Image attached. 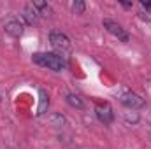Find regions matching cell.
<instances>
[{
    "instance_id": "6da1fadb",
    "label": "cell",
    "mask_w": 151,
    "mask_h": 149,
    "mask_svg": "<svg viewBox=\"0 0 151 149\" xmlns=\"http://www.w3.org/2000/svg\"><path fill=\"white\" fill-rule=\"evenodd\" d=\"M32 60H34V63L46 67L49 70H55V72H60L65 67V58L56 53H35L32 56Z\"/></svg>"
},
{
    "instance_id": "7a4b0ae2",
    "label": "cell",
    "mask_w": 151,
    "mask_h": 149,
    "mask_svg": "<svg viewBox=\"0 0 151 149\" xmlns=\"http://www.w3.org/2000/svg\"><path fill=\"white\" fill-rule=\"evenodd\" d=\"M49 42H51L53 49L56 51V54H60V56L70 51V40H69V37L65 34L58 32V30L49 32Z\"/></svg>"
},
{
    "instance_id": "3957f363",
    "label": "cell",
    "mask_w": 151,
    "mask_h": 149,
    "mask_svg": "<svg viewBox=\"0 0 151 149\" xmlns=\"http://www.w3.org/2000/svg\"><path fill=\"white\" fill-rule=\"evenodd\" d=\"M121 104L125 105V107H128L130 111H137V109H142L144 107V98H141L137 93H134V91H125L123 95H121Z\"/></svg>"
},
{
    "instance_id": "277c9868",
    "label": "cell",
    "mask_w": 151,
    "mask_h": 149,
    "mask_svg": "<svg viewBox=\"0 0 151 149\" xmlns=\"http://www.w3.org/2000/svg\"><path fill=\"white\" fill-rule=\"evenodd\" d=\"M104 28H106L109 34H113L114 37H118L119 40H123V42H128V39H130V35L123 30V27H121L119 23L113 21V19H104Z\"/></svg>"
},
{
    "instance_id": "5b68a950",
    "label": "cell",
    "mask_w": 151,
    "mask_h": 149,
    "mask_svg": "<svg viewBox=\"0 0 151 149\" xmlns=\"http://www.w3.org/2000/svg\"><path fill=\"white\" fill-rule=\"evenodd\" d=\"M95 114H97V117H99L104 125H111L113 119H114L113 107H111L107 102H104V104H97V107H95Z\"/></svg>"
},
{
    "instance_id": "8992f818",
    "label": "cell",
    "mask_w": 151,
    "mask_h": 149,
    "mask_svg": "<svg viewBox=\"0 0 151 149\" xmlns=\"http://www.w3.org/2000/svg\"><path fill=\"white\" fill-rule=\"evenodd\" d=\"M4 30H5V34L11 35V37H21V34H23V25L19 23V19L9 18V19L4 23Z\"/></svg>"
},
{
    "instance_id": "52a82bcc",
    "label": "cell",
    "mask_w": 151,
    "mask_h": 149,
    "mask_svg": "<svg viewBox=\"0 0 151 149\" xmlns=\"http://www.w3.org/2000/svg\"><path fill=\"white\" fill-rule=\"evenodd\" d=\"M39 11L34 7V4H28V5H25V9H23V18H25V21L28 23V25H37L39 21Z\"/></svg>"
},
{
    "instance_id": "ba28073f",
    "label": "cell",
    "mask_w": 151,
    "mask_h": 149,
    "mask_svg": "<svg viewBox=\"0 0 151 149\" xmlns=\"http://www.w3.org/2000/svg\"><path fill=\"white\" fill-rule=\"evenodd\" d=\"M65 100H67V104H69L70 107H74V109H84V102H83V98H81L79 95H76V93H69Z\"/></svg>"
},
{
    "instance_id": "9c48e42d",
    "label": "cell",
    "mask_w": 151,
    "mask_h": 149,
    "mask_svg": "<svg viewBox=\"0 0 151 149\" xmlns=\"http://www.w3.org/2000/svg\"><path fill=\"white\" fill-rule=\"evenodd\" d=\"M49 123H51L55 128H58V130H60V128H63V126H65V123H67V121H65V117H63L60 112H55V114H51V116H49Z\"/></svg>"
},
{
    "instance_id": "30bf717a",
    "label": "cell",
    "mask_w": 151,
    "mask_h": 149,
    "mask_svg": "<svg viewBox=\"0 0 151 149\" xmlns=\"http://www.w3.org/2000/svg\"><path fill=\"white\" fill-rule=\"evenodd\" d=\"M39 93H40V105H39V109H37V116H42L44 111L47 109L49 100H47V95H46V91H44V90H40Z\"/></svg>"
},
{
    "instance_id": "8fae6325",
    "label": "cell",
    "mask_w": 151,
    "mask_h": 149,
    "mask_svg": "<svg viewBox=\"0 0 151 149\" xmlns=\"http://www.w3.org/2000/svg\"><path fill=\"white\" fill-rule=\"evenodd\" d=\"M139 119H141L139 112H135V111L125 112V121H127V123H132V125H135V123H139Z\"/></svg>"
},
{
    "instance_id": "7c38bea8",
    "label": "cell",
    "mask_w": 151,
    "mask_h": 149,
    "mask_svg": "<svg viewBox=\"0 0 151 149\" xmlns=\"http://www.w3.org/2000/svg\"><path fill=\"white\" fill-rule=\"evenodd\" d=\"M70 7H72V12H74V14H83V12L86 11V4L81 2V0H76Z\"/></svg>"
},
{
    "instance_id": "4fadbf2b",
    "label": "cell",
    "mask_w": 151,
    "mask_h": 149,
    "mask_svg": "<svg viewBox=\"0 0 151 149\" xmlns=\"http://www.w3.org/2000/svg\"><path fill=\"white\" fill-rule=\"evenodd\" d=\"M139 18L144 19V21H151V14L150 12H144V11H139Z\"/></svg>"
},
{
    "instance_id": "5bb4252c",
    "label": "cell",
    "mask_w": 151,
    "mask_h": 149,
    "mask_svg": "<svg viewBox=\"0 0 151 149\" xmlns=\"http://www.w3.org/2000/svg\"><path fill=\"white\" fill-rule=\"evenodd\" d=\"M77 149H88V148H77Z\"/></svg>"
}]
</instances>
